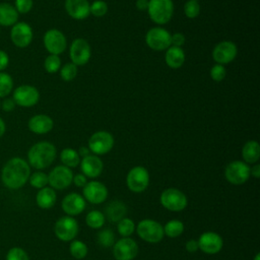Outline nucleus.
Listing matches in <instances>:
<instances>
[{
	"label": "nucleus",
	"instance_id": "0eeeda50",
	"mask_svg": "<svg viewBox=\"0 0 260 260\" xmlns=\"http://www.w3.org/2000/svg\"><path fill=\"white\" fill-rule=\"evenodd\" d=\"M126 184L129 190L135 193L144 191L149 184L148 171L141 166L132 168L126 177Z\"/></svg>",
	"mask_w": 260,
	"mask_h": 260
},
{
	"label": "nucleus",
	"instance_id": "412c9836",
	"mask_svg": "<svg viewBox=\"0 0 260 260\" xmlns=\"http://www.w3.org/2000/svg\"><path fill=\"white\" fill-rule=\"evenodd\" d=\"M61 206L68 215H77L84 210L85 200L78 193H70L63 198Z\"/></svg>",
	"mask_w": 260,
	"mask_h": 260
},
{
	"label": "nucleus",
	"instance_id": "9d476101",
	"mask_svg": "<svg viewBox=\"0 0 260 260\" xmlns=\"http://www.w3.org/2000/svg\"><path fill=\"white\" fill-rule=\"evenodd\" d=\"M12 99L15 105L28 108L38 104L40 100V92L32 85L22 84L13 90Z\"/></svg>",
	"mask_w": 260,
	"mask_h": 260
},
{
	"label": "nucleus",
	"instance_id": "c9c22d12",
	"mask_svg": "<svg viewBox=\"0 0 260 260\" xmlns=\"http://www.w3.org/2000/svg\"><path fill=\"white\" fill-rule=\"evenodd\" d=\"M44 67H45V70L48 73H56L61 68V59H60V57L58 55L50 54L45 59Z\"/></svg>",
	"mask_w": 260,
	"mask_h": 260
},
{
	"label": "nucleus",
	"instance_id": "f257e3e1",
	"mask_svg": "<svg viewBox=\"0 0 260 260\" xmlns=\"http://www.w3.org/2000/svg\"><path fill=\"white\" fill-rule=\"evenodd\" d=\"M30 176L28 162L18 156L8 159L1 170L3 185L11 190H17L25 185Z\"/></svg>",
	"mask_w": 260,
	"mask_h": 260
},
{
	"label": "nucleus",
	"instance_id": "423d86ee",
	"mask_svg": "<svg viewBox=\"0 0 260 260\" xmlns=\"http://www.w3.org/2000/svg\"><path fill=\"white\" fill-rule=\"evenodd\" d=\"M114 137L108 131H96L88 139V148L95 155L108 153L114 146Z\"/></svg>",
	"mask_w": 260,
	"mask_h": 260
},
{
	"label": "nucleus",
	"instance_id": "7c9ffc66",
	"mask_svg": "<svg viewBox=\"0 0 260 260\" xmlns=\"http://www.w3.org/2000/svg\"><path fill=\"white\" fill-rule=\"evenodd\" d=\"M183 231H184V224L182 221H180L178 219L170 220L164 226L165 235L170 238H177V237L181 236Z\"/></svg>",
	"mask_w": 260,
	"mask_h": 260
},
{
	"label": "nucleus",
	"instance_id": "09e8293b",
	"mask_svg": "<svg viewBox=\"0 0 260 260\" xmlns=\"http://www.w3.org/2000/svg\"><path fill=\"white\" fill-rule=\"evenodd\" d=\"M185 248H186V250H187L188 252H190V253H194V252H196V251L199 249L198 243H197L196 240H189V241L186 243Z\"/></svg>",
	"mask_w": 260,
	"mask_h": 260
},
{
	"label": "nucleus",
	"instance_id": "7ed1b4c3",
	"mask_svg": "<svg viewBox=\"0 0 260 260\" xmlns=\"http://www.w3.org/2000/svg\"><path fill=\"white\" fill-rule=\"evenodd\" d=\"M147 11L153 22L166 24L173 16L174 3L172 0H148Z\"/></svg>",
	"mask_w": 260,
	"mask_h": 260
},
{
	"label": "nucleus",
	"instance_id": "aec40b11",
	"mask_svg": "<svg viewBox=\"0 0 260 260\" xmlns=\"http://www.w3.org/2000/svg\"><path fill=\"white\" fill-rule=\"evenodd\" d=\"M80 169L85 177L96 178L102 174L104 164L98 155L88 154L87 156L82 157L80 161Z\"/></svg>",
	"mask_w": 260,
	"mask_h": 260
},
{
	"label": "nucleus",
	"instance_id": "4468645a",
	"mask_svg": "<svg viewBox=\"0 0 260 260\" xmlns=\"http://www.w3.org/2000/svg\"><path fill=\"white\" fill-rule=\"evenodd\" d=\"M69 56L71 63L76 66L86 64L91 56V49L87 41L84 39H75L70 46Z\"/></svg>",
	"mask_w": 260,
	"mask_h": 260
},
{
	"label": "nucleus",
	"instance_id": "5701e85b",
	"mask_svg": "<svg viewBox=\"0 0 260 260\" xmlns=\"http://www.w3.org/2000/svg\"><path fill=\"white\" fill-rule=\"evenodd\" d=\"M27 126L32 133L46 134L53 129L54 122L50 116L45 114H38L28 120Z\"/></svg>",
	"mask_w": 260,
	"mask_h": 260
},
{
	"label": "nucleus",
	"instance_id": "a211bd4d",
	"mask_svg": "<svg viewBox=\"0 0 260 260\" xmlns=\"http://www.w3.org/2000/svg\"><path fill=\"white\" fill-rule=\"evenodd\" d=\"M84 198L92 204H101L108 197V189L106 185L99 181H90L85 184L82 190Z\"/></svg>",
	"mask_w": 260,
	"mask_h": 260
},
{
	"label": "nucleus",
	"instance_id": "3c124183",
	"mask_svg": "<svg viewBox=\"0 0 260 260\" xmlns=\"http://www.w3.org/2000/svg\"><path fill=\"white\" fill-rule=\"evenodd\" d=\"M250 175H252L254 178L258 179L260 177V165L256 164L252 167V169H250Z\"/></svg>",
	"mask_w": 260,
	"mask_h": 260
},
{
	"label": "nucleus",
	"instance_id": "b1692460",
	"mask_svg": "<svg viewBox=\"0 0 260 260\" xmlns=\"http://www.w3.org/2000/svg\"><path fill=\"white\" fill-rule=\"evenodd\" d=\"M19 13L15 7L7 2L0 3V25L12 26L18 20Z\"/></svg>",
	"mask_w": 260,
	"mask_h": 260
},
{
	"label": "nucleus",
	"instance_id": "2eb2a0df",
	"mask_svg": "<svg viewBox=\"0 0 260 260\" xmlns=\"http://www.w3.org/2000/svg\"><path fill=\"white\" fill-rule=\"evenodd\" d=\"M137 254L138 245L129 237L122 238L114 244L113 255L116 260H133Z\"/></svg>",
	"mask_w": 260,
	"mask_h": 260
},
{
	"label": "nucleus",
	"instance_id": "9b49d317",
	"mask_svg": "<svg viewBox=\"0 0 260 260\" xmlns=\"http://www.w3.org/2000/svg\"><path fill=\"white\" fill-rule=\"evenodd\" d=\"M44 46L46 50L53 55H60L62 54L66 47H67V41L65 38V35L57 29V28H51L47 30L44 35Z\"/></svg>",
	"mask_w": 260,
	"mask_h": 260
},
{
	"label": "nucleus",
	"instance_id": "ddd939ff",
	"mask_svg": "<svg viewBox=\"0 0 260 260\" xmlns=\"http://www.w3.org/2000/svg\"><path fill=\"white\" fill-rule=\"evenodd\" d=\"M56 237L64 242L72 241L78 233V223L71 216L60 217L54 226Z\"/></svg>",
	"mask_w": 260,
	"mask_h": 260
},
{
	"label": "nucleus",
	"instance_id": "5fc2aeb1",
	"mask_svg": "<svg viewBox=\"0 0 260 260\" xmlns=\"http://www.w3.org/2000/svg\"><path fill=\"white\" fill-rule=\"evenodd\" d=\"M254 260H260V254H259V253H257V254H256V256H255Z\"/></svg>",
	"mask_w": 260,
	"mask_h": 260
},
{
	"label": "nucleus",
	"instance_id": "4be33fe9",
	"mask_svg": "<svg viewBox=\"0 0 260 260\" xmlns=\"http://www.w3.org/2000/svg\"><path fill=\"white\" fill-rule=\"evenodd\" d=\"M89 5L87 0H66L65 10L72 18L82 20L90 14Z\"/></svg>",
	"mask_w": 260,
	"mask_h": 260
},
{
	"label": "nucleus",
	"instance_id": "f3484780",
	"mask_svg": "<svg viewBox=\"0 0 260 260\" xmlns=\"http://www.w3.org/2000/svg\"><path fill=\"white\" fill-rule=\"evenodd\" d=\"M238 48L232 41H222L215 45L212 51V58L217 64H229L237 57Z\"/></svg>",
	"mask_w": 260,
	"mask_h": 260
},
{
	"label": "nucleus",
	"instance_id": "a878e982",
	"mask_svg": "<svg viewBox=\"0 0 260 260\" xmlns=\"http://www.w3.org/2000/svg\"><path fill=\"white\" fill-rule=\"evenodd\" d=\"M57 195L53 188L44 187L39 190L36 196V202L39 207L43 209H49L53 207L56 203Z\"/></svg>",
	"mask_w": 260,
	"mask_h": 260
},
{
	"label": "nucleus",
	"instance_id": "4d7b16f0",
	"mask_svg": "<svg viewBox=\"0 0 260 260\" xmlns=\"http://www.w3.org/2000/svg\"><path fill=\"white\" fill-rule=\"evenodd\" d=\"M196 1H198V0H196Z\"/></svg>",
	"mask_w": 260,
	"mask_h": 260
},
{
	"label": "nucleus",
	"instance_id": "2f4dec72",
	"mask_svg": "<svg viewBox=\"0 0 260 260\" xmlns=\"http://www.w3.org/2000/svg\"><path fill=\"white\" fill-rule=\"evenodd\" d=\"M13 89V79L10 74L0 71V98H6Z\"/></svg>",
	"mask_w": 260,
	"mask_h": 260
},
{
	"label": "nucleus",
	"instance_id": "c03bdc74",
	"mask_svg": "<svg viewBox=\"0 0 260 260\" xmlns=\"http://www.w3.org/2000/svg\"><path fill=\"white\" fill-rule=\"evenodd\" d=\"M186 38L182 32H175L171 35V46L181 48L185 44Z\"/></svg>",
	"mask_w": 260,
	"mask_h": 260
},
{
	"label": "nucleus",
	"instance_id": "cd10ccee",
	"mask_svg": "<svg viewBox=\"0 0 260 260\" xmlns=\"http://www.w3.org/2000/svg\"><path fill=\"white\" fill-rule=\"evenodd\" d=\"M242 157L246 164H255L260 157V145L256 140L247 141L242 148Z\"/></svg>",
	"mask_w": 260,
	"mask_h": 260
},
{
	"label": "nucleus",
	"instance_id": "1a4fd4ad",
	"mask_svg": "<svg viewBox=\"0 0 260 260\" xmlns=\"http://www.w3.org/2000/svg\"><path fill=\"white\" fill-rule=\"evenodd\" d=\"M146 45L154 51L167 50L171 47V34L159 26L151 27L145 36Z\"/></svg>",
	"mask_w": 260,
	"mask_h": 260
},
{
	"label": "nucleus",
	"instance_id": "58836bf2",
	"mask_svg": "<svg viewBox=\"0 0 260 260\" xmlns=\"http://www.w3.org/2000/svg\"><path fill=\"white\" fill-rule=\"evenodd\" d=\"M89 12L96 17H102L108 12V5L103 0H95L89 5Z\"/></svg>",
	"mask_w": 260,
	"mask_h": 260
},
{
	"label": "nucleus",
	"instance_id": "bb28decb",
	"mask_svg": "<svg viewBox=\"0 0 260 260\" xmlns=\"http://www.w3.org/2000/svg\"><path fill=\"white\" fill-rule=\"evenodd\" d=\"M126 212H127V207L120 200L111 201L106 207V216L112 222L120 221L122 218H124Z\"/></svg>",
	"mask_w": 260,
	"mask_h": 260
},
{
	"label": "nucleus",
	"instance_id": "72a5a7b5",
	"mask_svg": "<svg viewBox=\"0 0 260 260\" xmlns=\"http://www.w3.org/2000/svg\"><path fill=\"white\" fill-rule=\"evenodd\" d=\"M28 181H29V184H30L34 188L42 189V188L46 187L47 184H48V175L45 174L44 172L38 171V172L32 173V174L29 176Z\"/></svg>",
	"mask_w": 260,
	"mask_h": 260
},
{
	"label": "nucleus",
	"instance_id": "603ef678",
	"mask_svg": "<svg viewBox=\"0 0 260 260\" xmlns=\"http://www.w3.org/2000/svg\"><path fill=\"white\" fill-rule=\"evenodd\" d=\"M78 154H79V156H82V157H84V156H87L88 154H89V152H90V150H89V148L88 147H85V146H81L79 149H78Z\"/></svg>",
	"mask_w": 260,
	"mask_h": 260
},
{
	"label": "nucleus",
	"instance_id": "a19ab883",
	"mask_svg": "<svg viewBox=\"0 0 260 260\" xmlns=\"http://www.w3.org/2000/svg\"><path fill=\"white\" fill-rule=\"evenodd\" d=\"M6 260H29V257L22 248L12 247L6 254Z\"/></svg>",
	"mask_w": 260,
	"mask_h": 260
},
{
	"label": "nucleus",
	"instance_id": "37998d69",
	"mask_svg": "<svg viewBox=\"0 0 260 260\" xmlns=\"http://www.w3.org/2000/svg\"><path fill=\"white\" fill-rule=\"evenodd\" d=\"M34 5L32 0H15L14 2V7L17 10L18 13L20 14H25L28 13Z\"/></svg>",
	"mask_w": 260,
	"mask_h": 260
},
{
	"label": "nucleus",
	"instance_id": "20e7f679",
	"mask_svg": "<svg viewBox=\"0 0 260 260\" xmlns=\"http://www.w3.org/2000/svg\"><path fill=\"white\" fill-rule=\"evenodd\" d=\"M138 236L145 242L155 244L162 240L164 226L153 219H142L136 228Z\"/></svg>",
	"mask_w": 260,
	"mask_h": 260
},
{
	"label": "nucleus",
	"instance_id": "f704fd0d",
	"mask_svg": "<svg viewBox=\"0 0 260 260\" xmlns=\"http://www.w3.org/2000/svg\"><path fill=\"white\" fill-rule=\"evenodd\" d=\"M118 233L123 237V238H127L130 235L133 234L134 230H135V224L134 221L130 218H122L120 221H118Z\"/></svg>",
	"mask_w": 260,
	"mask_h": 260
},
{
	"label": "nucleus",
	"instance_id": "39448f33",
	"mask_svg": "<svg viewBox=\"0 0 260 260\" xmlns=\"http://www.w3.org/2000/svg\"><path fill=\"white\" fill-rule=\"evenodd\" d=\"M159 201L166 209L171 211H181L185 209L188 204L186 195L176 188H169L162 191Z\"/></svg>",
	"mask_w": 260,
	"mask_h": 260
},
{
	"label": "nucleus",
	"instance_id": "e433bc0d",
	"mask_svg": "<svg viewBox=\"0 0 260 260\" xmlns=\"http://www.w3.org/2000/svg\"><path fill=\"white\" fill-rule=\"evenodd\" d=\"M98 242L102 247H111L115 244V235L110 229H105L99 233Z\"/></svg>",
	"mask_w": 260,
	"mask_h": 260
},
{
	"label": "nucleus",
	"instance_id": "ea45409f",
	"mask_svg": "<svg viewBox=\"0 0 260 260\" xmlns=\"http://www.w3.org/2000/svg\"><path fill=\"white\" fill-rule=\"evenodd\" d=\"M184 13L188 18H195L200 13V5L196 0H189L184 4Z\"/></svg>",
	"mask_w": 260,
	"mask_h": 260
},
{
	"label": "nucleus",
	"instance_id": "c756f323",
	"mask_svg": "<svg viewBox=\"0 0 260 260\" xmlns=\"http://www.w3.org/2000/svg\"><path fill=\"white\" fill-rule=\"evenodd\" d=\"M86 224L91 229H101L106 221L105 214L99 210L89 211L85 217Z\"/></svg>",
	"mask_w": 260,
	"mask_h": 260
},
{
	"label": "nucleus",
	"instance_id": "864d4df0",
	"mask_svg": "<svg viewBox=\"0 0 260 260\" xmlns=\"http://www.w3.org/2000/svg\"><path fill=\"white\" fill-rule=\"evenodd\" d=\"M6 131V125H5V122L4 120L0 117V137H2L4 135Z\"/></svg>",
	"mask_w": 260,
	"mask_h": 260
},
{
	"label": "nucleus",
	"instance_id": "79ce46f5",
	"mask_svg": "<svg viewBox=\"0 0 260 260\" xmlns=\"http://www.w3.org/2000/svg\"><path fill=\"white\" fill-rule=\"evenodd\" d=\"M225 75H226V70H225L224 66L221 64L216 63L210 69V77L212 80H214L216 82L223 80Z\"/></svg>",
	"mask_w": 260,
	"mask_h": 260
},
{
	"label": "nucleus",
	"instance_id": "6ab92c4d",
	"mask_svg": "<svg viewBox=\"0 0 260 260\" xmlns=\"http://www.w3.org/2000/svg\"><path fill=\"white\" fill-rule=\"evenodd\" d=\"M199 249L204 252L205 254L213 255L218 253L223 245V241L221 237L213 232H206L203 233L200 237L199 240L197 241Z\"/></svg>",
	"mask_w": 260,
	"mask_h": 260
},
{
	"label": "nucleus",
	"instance_id": "4c0bfd02",
	"mask_svg": "<svg viewBox=\"0 0 260 260\" xmlns=\"http://www.w3.org/2000/svg\"><path fill=\"white\" fill-rule=\"evenodd\" d=\"M77 75V66L73 63H67L60 68V76L64 81H71Z\"/></svg>",
	"mask_w": 260,
	"mask_h": 260
},
{
	"label": "nucleus",
	"instance_id": "393cba45",
	"mask_svg": "<svg viewBox=\"0 0 260 260\" xmlns=\"http://www.w3.org/2000/svg\"><path fill=\"white\" fill-rule=\"evenodd\" d=\"M185 59H186V56H185L184 50L182 48L171 46L170 48L167 49L165 60H166L167 65L170 68L178 69V68L182 67L185 62Z\"/></svg>",
	"mask_w": 260,
	"mask_h": 260
},
{
	"label": "nucleus",
	"instance_id": "a18cd8bd",
	"mask_svg": "<svg viewBox=\"0 0 260 260\" xmlns=\"http://www.w3.org/2000/svg\"><path fill=\"white\" fill-rule=\"evenodd\" d=\"M15 108V103L13 99H4L3 102H1V109L5 112H11Z\"/></svg>",
	"mask_w": 260,
	"mask_h": 260
},
{
	"label": "nucleus",
	"instance_id": "8fccbe9b",
	"mask_svg": "<svg viewBox=\"0 0 260 260\" xmlns=\"http://www.w3.org/2000/svg\"><path fill=\"white\" fill-rule=\"evenodd\" d=\"M136 8L138 10H141V11H144V10H147V7H148V0H136Z\"/></svg>",
	"mask_w": 260,
	"mask_h": 260
},
{
	"label": "nucleus",
	"instance_id": "49530a36",
	"mask_svg": "<svg viewBox=\"0 0 260 260\" xmlns=\"http://www.w3.org/2000/svg\"><path fill=\"white\" fill-rule=\"evenodd\" d=\"M72 182L74 183V185L76 187H84L85 184L87 183V180H86V177L83 175V174H77L75 176H73V180Z\"/></svg>",
	"mask_w": 260,
	"mask_h": 260
},
{
	"label": "nucleus",
	"instance_id": "6e6d98bb",
	"mask_svg": "<svg viewBox=\"0 0 260 260\" xmlns=\"http://www.w3.org/2000/svg\"><path fill=\"white\" fill-rule=\"evenodd\" d=\"M0 110H1V101H0Z\"/></svg>",
	"mask_w": 260,
	"mask_h": 260
},
{
	"label": "nucleus",
	"instance_id": "dca6fc26",
	"mask_svg": "<svg viewBox=\"0 0 260 260\" xmlns=\"http://www.w3.org/2000/svg\"><path fill=\"white\" fill-rule=\"evenodd\" d=\"M34 32L31 26L23 21L16 22L10 30V39L17 48H26L32 41Z\"/></svg>",
	"mask_w": 260,
	"mask_h": 260
},
{
	"label": "nucleus",
	"instance_id": "473e14b6",
	"mask_svg": "<svg viewBox=\"0 0 260 260\" xmlns=\"http://www.w3.org/2000/svg\"><path fill=\"white\" fill-rule=\"evenodd\" d=\"M69 251L72 257H74L77 260L83 259L87 254V246L78 240L72 241L69 247Z\"/></svg>",
	"mask_w": 260,
	"mask_h": 260
},
{
	"label": "nucleus",
	"instance_id": "de8ad7c7",
	"mask_svg": "<svg viewBox=\"0 0 260 260\" xmlns=\"http://www.w3.org/2000/svg\"><path fill=\"white\" fill-rule=\"evenodd\" d=\"M9 64V57L7 53L3 50H0V71H3L7 68Z\"/></svg>",
	"mask_w": 260,
	"mask_h": 260
},
{
	"label": "nucleus",
	"instance_id": "f8f14e48",
	"mask_svg": "<svg viewBox=\"0 0 260 260\" xmlns=\"http://www.w3.org/2000/svg\"><path fill=\"white\" fill-rule=\"evenodd\" d=\"M73 180V173L70 168L65 166L55 167L48 175V184L51 188L57 190H63L68 188Z\"/></svg>",
	"mask_w": 260,
	"mask_h": 260
},
{
	"label": "nucleus",
	"instance_id": "f03ea898",
	"mask_svg": "<svg viewBox=\"0 0 260 260\" xmlns=\"http://www.w3.org/2000/svg\"><path fill=\"white\" fill-rule=\"evenodd\" d=\"M57 150L53 143L40 141L35 143L27 151V162L29 167L43 170L50 167L56 158Z\"/></svg>",
	"mask_w": 260,
	"mask_h": 260
},
{
	"label": "nucleus",
	"instance_id": "6e6552de",
	"mask_svg": "<svg viewBox=\"0 0 260 260\" xmlns=\"http://www.w3.org/2000/svg\"><path fill=\"white\" fill-rule=\"evenodd\" d=\"M250 169L248 164L242 160H234L225 167L224 177L230 183L241 185L247 182L250 178Z\"/></svg>",
	"mask_w": 260,
	"mask_h": 260
},
{
	"label": "nucleus",
	"instance_id": "c85d7f7f",
	"mask_svg": "<svg viewBox=\"0 0 260 260\" xmlns=\"http://www.w3.org/2000/svg\"><path fill=\"white\" fill-rule=\"evenodd\" d=\"M60 159L63 166L67 168H75L80 164V156L77 150L73 148H64L60 153Z\"/></svg>",
	"mask_w": 260,
	"mask_h": 260
}]
</instances>
